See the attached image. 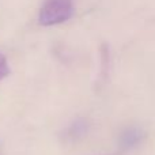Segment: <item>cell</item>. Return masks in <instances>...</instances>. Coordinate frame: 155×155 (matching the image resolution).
<instances>
[{
  "label": "cell",
  "mask_w": 155,
  "mask_h": 155,
  "mask_svg": "<svg viewBox=\"0 0 155 155\" xmlns=\"http://www.w3.org/2000/svg\"><path fill=\"white\" fill-rule=\"evenodd\" d=\"M8 75H10V65H8V61H7V59H5V56L0 53V80L4 79V78Z\"/></svg>",
  "instance_id": "obj_2"
},
{
  "label": "cell",
  "mask_w": 155,
  "mask_h": 155,
  "mask_svg": "<svg viewBox=\"0 0 155 155\" xmlns=\"http://www.w3.org/2000/svg\"><path fill=\"white\" fill-rule=\"evenodd\" d=\"M74 14V0H45L38 14L41 26H56L71 19Z\"/></svg>",
  "instance_id": "obj_1"
}]
</instances>
